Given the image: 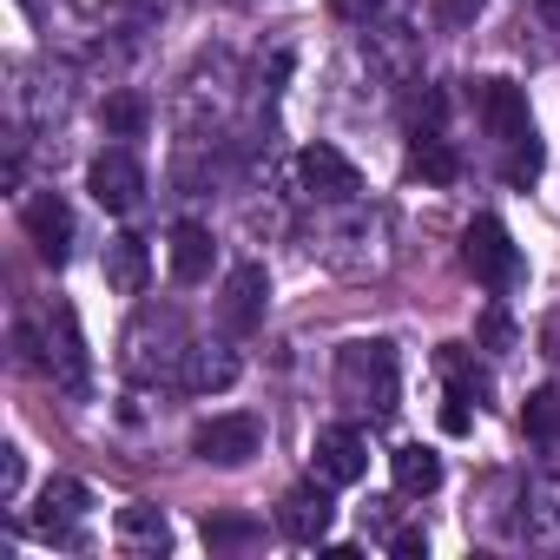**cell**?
I'll list each match as a JSON object with an SVG mask.
<instances>
[{"instance_id":"6da1fadb","label":"cell","mask_w":560,"mask_h":560,"mask_svg":"<svg viewBox=\"0 0 560 560\" xmlns=\"http://www.w3.org/2000/svg\"><path fill=\"white\" fill-rule=\"evenodd\" d=\"M337 396L350 409H370V416H389L396 409V350L376 337V343H350L337 357Z\"/></svg>"},{"instance_id":"7a4b0ae2","label":"cell","mask_w":560,"mask_h":560,"mask_svg":"<svg viewBox=\"0 0 560 560\" xmlns=\"http://www.w3.org/2000/svg\"><path fill=\"white\" fill-rule=\"evenodd\" d=\"M40 337H47V376H54V389L86 396V389H93V357H86V337H80L73 304H47Z\"/></svg>"},{"instance_id":"3957f363","label":"cell","mask_w":560,"mask_h":560,"mask_svg":"<svg viewBox=\"0 0 560 560\" xmlns=\"http://www.w3.org/2000/svg\"><path fill=\"white\" fill-rule=\"evenodd\" d=\"M462 264L475 270V284H488V291H508L514 277H521V250H514L508 224H501V218H488V211L462 231Z\"/></svg>"},{"instance_id":"277c9868","label":"cell","mask_w":560,"mask_h":560,"mask_svg":"<svg viewBox=\"0 0 560 560\" xmlns=\"http://www.w3.org/2000/svg\"><path fill=\"white\" fill-rule=\"evenodd\" d=\"M86 191H93V205L100 211H139V198H145V165L126 152V145H113V152H100L93 165H86Z\"/></svg>"},{"instance_id":"5b68a950","label":"cell","mask_w":560,"mask_h":560,"mask_svg":"<svg viewBox=\"0 0 560 560\" xmlns=\"http://www.w3.org/2000/svg\"><path fill=\"white\" fill-rule=\"evenodd\" d=\"M311 475H324L330 488H357V481L370 475V442H363L350 422L317 429V442H311Z\"/></svg>"},{"instance_id":"8992f818","label":"cell","mask_w":560,"mask_h":560,"mask_svg":"<svg viewBox=\"0 0 560 560\" xmlns=\"http://www.w3.org/2000/svg\"><path fill=\"white\" fill-rule=\"evenodd\" d=\"M298 185H304L311 198H324V205H350V198L363 191V172H357L337 145H324V139H317V145H304V152H298Z\"/></svg>"},{"instance_id":"52a82bcc","label":"cell","mask_w":560,"mask_h":560,"mask_svg":"<svg viewBox=\"0 0 560 560\" xmlns=\"http://www.w3.org/2000/svg\"><path fill=\"white\" fill-rule=\"evenodd\" d=\"M257 442H264V422L237 409V416H211V422H198L191 455H198V462H218V468H237V462L257 455Z\"/></svg>"},{"instance_id":"ba28073f","label":"cell","mask_w":560,"mask_h":560,"mask_svg":"<svg viewBox=\"0 0 560 560\" xmlns=\"http://www.w3.org/2000/svg\"><path fill=\"white\" fill-rule=\"evenodd\" d=\"M86 508H93V494H86L73 475H54V481L34 494V527H40L47 540H60V547H80V521H86Z\"/></svg>"},{"instance_id":"9c48e42d","label":"cell","mask_w":560,"mask_h":560,"mask_svg":"<svg viewBox=\"0 0 560 560\" xmlns=\"http://www.w3.org/2000/svg\"><path fill=\"white\" fill-rule=\"evenodd\" d=\"M475 113H481V126L494 132V145L534 139V113H527V93H521L514 80H481V86H475Z\"/></svg>"},{"instance_id":"30bf717a","label":"cell","mask_w":560,"mask_h":560,"mask_svg":"<svg viewBox=\"0 0 560 560\" xmlns=\"http://www.w3.org/2000/svg\"><path fill=\"white\" fill-rule=\"evenodd\" d=\"M330 521H337V501H330V481L324 475L317 481H298L284 501H277V527H284L291 540H304V547H317L330 534Z\"/></svg>"},{"instance_id":"8fae6325","label":"cell","mask_w":560,"mask_h":560,"mask_svg":"<svg viewBox=\"0 0 560 560\" xmlns=\"http://www.w3.org/2000/svg\"><path fill=\"white\" fill-rule=\"evenodd\" d=\"M264 298H270V277H264V264H237V270L224 277L218 324H224L231 337H250V330L264 324Z\"/></svg>"},{"instance_id":"7c38bea8","label":"cell","mask_w":560,"mask_h":560,"mask_svg":"<svg viewBox=\"0 0 560 560\" xmlns=\"http://www.w3.org/2000/svg\"><path fill=\"white\" fill-rule=\"evenodd\" d=\"M21 224H27V237H34V250H40L47 264H67V257H73V211H67V198H54V191L27 198Z\"/></svg>"},{"instance_id":"4fadbf2b","label":"cell","mask_w":560,"mask_h":560,"mask_svg":"<svg viewBox=\"0 0 560 560\" xmlns=\"http://www.w3.org/2000/svg\"><path fill=\"white\" fill-rule=\"evenodd\" d=\"M165 264H172V277L178 284H205L211 277V264H218V244H211V231L205 224H172V237H165Z\"/></svg>"},{"instance_id":"5bb4252c","label":"cell","mask_w":560,"mask_h":560,"mask_svg":"<svg viewBox=\"0 0 560 560\" xmlns=\"http://www.w3.org/2000/svg\"><path fill=\"white\" fill-rule=\"evenodd\" d=\"M106 284L119 291V298H145V284H152V250H145V237H132V231H119L113 244H106Z\"/></svg>"},{"instance_id":"9a60e30c","label":"cell","mask_w":560,"mask_h":560,"mask_svg":"<svg viewBox=\"0 0 560 560\" xmlns=\"http://www.w3.org/2000/svg\"><path fill=\"white\" fill-rule=\"evenodd\" d=\"M237 350L231 343H191V357H185V389H198V396H211V389H231L237 383Z\"/></svg>"},{"instance_id":"2e32d148","label":"cell","mask_w":560,"mask_h":560,"mask_svg":"<svg viewBox=\"0 0 560 560\" xmlns=\"http://www.w3.org/2000/svg\"><path fill=\"white\" fill-rule=\"evenodd\" d=\"M119 547L126 553H165L172 547V527H165V514L152 508V501H132V508H119Z\"/></svg>"},{"instance_id":"e0dca14e","label":"cell","mask_w":560,"mask_h":560,"mask_svg":"<svg viewBox=\"0 0 560 560\" xmlns=\"http://www.w3.org/2000/svg\"><path fill=\"white\" fill-rule=\"evenodd\" d=\"M409 172L429 178V185H455V178H462V159H455V145H448L442 132H416V145H409Z\"/></svg>"},{"instance_id":"ac0fdd59","label":"cell","mask_w":560,"mask_h":560,"mask_svg":"<svg viewBox=\"0 0 560 560\" xmlns=\"http://www.w3.org/2000/svg\"><path fill=\"white\" fill-rule=\"evenodd\" d=\"M389 468H396V488H402V494H435V488H442V455H435V448H422V442L396 448V455H389Z\"/></svg>"},{"instance_id":"d6986e66","label":"cell","mask_w":560,"mask_h":560,"mask_svg":"<svg viewBox=\"0 0 560 560\" xmlns=\"http://www.w3.org/2000/svg\"><path fill=\"white\" fill-rule=\"evenodd\" d=\"M205 547L211 553H250V547H264V521H250V514H205Z\"/></svg>"},{"instance_id":"ffe728a7","label":"cell","mask_w":560,"mask_h":560,"mask_svg":"<svg viewBox=\"0 0 560 560\" xmlns=\"http://www.w3.org/2000/svg\"><path fill=\"white\" fill-rule=\"evenodd\" d=\"M100 119H106V132H113V139H139V132L152 126V106H145L139 93H106Z\"/></svg>"},{"instance_id":"44dd1931","label":"cell","mask_w":560,"mask_h":560,"mask_svg":"<svg viewBox=\"0 0 560 560\" xmlns=\"http://www.w3.org/2000/svg\"><path fill=\"white\" fill-rule=\"evenodd\" d=\"M521 422H527V435H534V442H560V383L534 389V396H527V409H521Z\"/></svg>"},{"instance_id":"7402d4cb","label":"cell","mask_w":560,"mask_h":560,"mask_svg":"<svg viewBox=\"0 0 560 560\" xmlns=\"http://www.w3.org/2000/svg\"><path fill=\"white\" fill-rule=\"evenodd\" d=\"M540 159H547V152H540V139H521V145H508V165H501V172H508V185H527V178H540Z\"/></svg>"},{"instance_id":"603a6c76","label":"cell","mask_w":560,"mask_h":560,"mask_svg":"<svg viewBox=\"0 0 560 560\" xmlns=\"http://www.w3.org/2000/svg\"><path fill=\"white\" fill-rule=\"evenodd\" d=\"M481 343H488V350H508V343H514V324H508L501 311H488V317H481Z\"/></svg>"},{"instance_id":"cb8c5ba5","label":"cell","mask_w":560,"mask_h":560,"mask_svg":"<svg viewBox=\"0 0 560 560\" xmlns=\"http://www.w3.org/2000/svg\"><path fill=\"white\" fill-rule=\"evenodd\" d=\"M0 494H21V448H0Z\"/></svg>"},{"instance_id":"d4e9b609","label":"cell","mask_w":560,"mask_h":560,"mask_svg":"<svg viewBox=\"0 0 560 560\" xmlns=\"http://www.w3.org/2000/svg\"><path fill=\"white\" fill-rule=\"evenodd\" d=\"M442 429H448V435H468V396H462V389H448V409H442Z\"/></svg>"},{"instance_id":"484cf974","label":"cell","mask_w":560,"mask_h":560,"mask_svg":"<svg viewBox=\"0 0 560 560\" xmlns=\"http://www.w3.org/2000/svg\"><path fill=\"white\" fill-rule=\"evenodd\" d=\"M481 8H488V0H442V21H448V27H468Z\"/></svg>"},{"instance_id":"4316f807","label":"cell","mask_w":560,"mask_h":560,"mask_svg":"<svg viewBox=\"0 0 560 560\" xmlns=\"http://www.w3.org/2000/svg\"><path fill=\"white\" fill-rule=\"evenodd\" d=\"M330 8H337V14H343V21H370V14H376V8H383V0H330Z\"/></svg>"},{"instance_id":"83f0119b","label":"cell","mask_w":560,"mask_h":560,"mask_svg":"<svg viewBox=\"0 0 560 560\" xmlns=\"http://www.w3.org/2000/svg\"><path fill=\"white\" fill-rule=\"evenodd\" d=\"M389 547H396V553H402V560H416V553H429V540H422V534H396V540H389Z\"/></svg>"},{"instance_id":"f1b7e54d","label":"cell","mask_w":560,"mask_h":560,"mask_svg":"<svg viewBox=\"0 0 560 560\" xmlns=\"http://www.w3.org/2000/svg\"><path fill=\"white\" fill-rule=\"evenodd\" d=\"M540 343H547V357H560V311L547 317V330H540Z\"/></svg>"},{"instance_id":"f546056e","label":"cell","mask_w":560,"mask_h":560,"mask_svg":"<svg viewBox=\"0 0 560 560\" xmlns=\"http://www.w3.org/2000/svg\"><path fill=\"white\" fill-rule=\"evenodd\" d=\"M534 8H540V21H547V27H560V0H534Z\"/></svg>"}]
</instances>
